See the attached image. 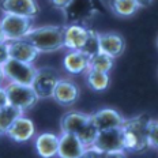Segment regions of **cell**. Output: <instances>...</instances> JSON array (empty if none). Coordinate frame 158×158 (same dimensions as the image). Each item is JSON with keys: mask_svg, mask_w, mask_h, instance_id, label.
I'll return each instance as SVG.
<instances>
[{"mask_svg": "<svg viewBox=\"0 0 158 158\" xmlns=\"http://www.w3.org/2000/svg\"><path fill=\"white\" fill-rule=\"evenodd\" d=\"M25 40L40 51V53H52L64 48V25H45L33 27Z\"/></svg>", "mask_w": 158, "mask_h": 158, "instance_id": "obj_1", "label": "cell"}, {"mask_svg": "<svg viewBox=\"0 0 158 158\" xmlns=\"http://www.w3.org/2000/svg\"><path fill=\"white\" fill-rule=\"evenodd\" d=\"M146 114H140V116L126 118L124 123L121 124V139H123V147L126 151L131 153H142L147 150L146 143V135H144V126L147 121Z\"/></svg>", "mask_w": 158, "mask_h": 158, "instance_id": "obj_2", "label": "cell"}, {"mask_svg": "<svg viewBox=\"0 0 158 158\" xmlns=\"http://www.w3.org/2000/svg\"><path fill=\"white\" fill-rule=\"evenodd\" d=\"M102 12H105L102 0H71L63 10L64 25L85 23Z\"/></svg>", "mask_w": 158, "mask_h": 158, "instance_id": "obj_3", "label": "cell"}, {"mask_svg": "<svg viewBox=\"0 0 158 158\" xmlns=\"http://www.w3.org/2000/svg\"><path fill=\"white\" fill-rule=\"evenodd\" d=\"M34 19L31 16L4 14L0 21L3 34L6 41H15V40L25 38V35L34 27Z\"/></svg>", "mask_w": 158, "mask_h": 158, "instance_id": "obj_4", "label": "cell"}, {"mask_svg": "<svg viewBox=\"0 0 158 158\" xmlns=\"http://www.w3.org/2000/svg\"><path fill=\"white\" fill-rule=\"evenodd\" d=\"M8 97V102L14 106L19 108L22 112L30 110L38 104L40 97L31 87V85H22L10 82L8 86L4 87Z\"/></svg>", "mask_w": 158, "mask_h": 158, "instance_id": "obj_5", "label": "cell"}, {"mask_svg": "<svg viewBox=\"0 0 158 158\" xmlns=\"http://www.w3.org/2000/svg\"><path fill=\"white\" fill-rule=\"evenodd\" d=\"M2 68L4 78L7 81L22 85H31L33 79L35 77V72H37V68L33 64L23 63V61L15 60L11 57L2 65Z\"/></svg>", "mask_w": 158, "mask_h": 158, "instance_id": "obj_6", "label": "cell"}, {"mask_svg": "<svg viewBox=\"0 0 158 158\" xmlns=\"http://www.w3.org/2000/svg\"><path fill=\"white\" fill-rule=\"evenodd\" d=\"M93 146L97 147L104 154V157H109L112 153H117V151H126L123 147L120 127L109 128V130H98Z\"/></svg>", "mask_w": 158, "mask_h": 158, "instance_id": "obj_7", "label": "cell"}, {"mask_svg": "<svg viewBox=\"0 0 158 158\" xmlns=\"http://www.w3.org/2000/svg\"><path fill=\"white\" fill-rule=\"evenodd\" d=\"M59 79H60V74L55 68L52 67L37 68L31 87L34 89V91L37 93L40 100L41 98H51Z\"/></svg>", "mask_w": 158, "mask_h": 158, "instance_id": "obj_8", "label": "cell"}, {"mask_svg": "<svg viewBox=\"0 0 158 158\" xmlns=\"http://www.w3.org/2000/svg\"><path fill=\"white\" fill-rule=\"evenodd\" d=\"M81 97V87L77 82L68 78H60L53 89L52 97L60 106H72Z\"/></svg>", "mask_w": 158, "mask_h": 158, "instance_id": "obj_9", "label": "cell"}, {"mask_svg": "<svg viewBox=\"0 0 158 158\" xmlns=\"http://www.w3.org/2000/svg\"><path fill=\"white\" fill-rule=\"evenodd\" d=\"M35 134V126L31 118L26 117L25 114H21L12 121V124L7 130L6 136H8L11 140L16 143H25L30 140Z\"/></svg>", "mask_w": 158, "mask_h": 158, "instance_id": "obj_10", "label": "cell"}, {"mask_svg": "<svg viewBox=\"0 0 158 158\" xmlns=\"http://www.w3.org/2000/svg\"><path fill=\"white\" fill-rule=\"evenodd\" d=\"M98 42H100V51L113 59L120 57L126 51V40L120 33L116 31L98 33Z\"/></svg>", "mask_w": 158, "mask_h": 158, "instance_id": "obj_11", "label": "cell"}, {"mask_svg": "<svg viewBox=\"0 0 158 158\" xmlns=\"http://www.w3.org/2000/svg\"><path fill=\"white\" fill-rule=\"evenodd\" d=\"M0 10L4 14H15L37 18L40 6L37 0H0Z\"/></svg>", "mask_w": 158, "mask_h": 158, "instance_id": "obj_12", "label": "cell"}, {"mask_svg": "<svg viewBox=\"0 0 158 158\" xmlns=\"http://www.w3.org/2000/svg\"><path fill=\"white\" fill-rule=\"evenodd\" d=\"M85 146L79 138L72 132H61L59 135L57 157L60 158H82Z\"/></svg>", "mask_w": 158, "mask_h": 158, "instance_id": "obj_13", "label": "cell"}, {"mask_svg": "<svg viewBox=\"0 0 158 158\" xmlns=\"http://www.w3.org/2000/svg\"><path fill=\"white\" fill-rule=\"evenodd\" d=\"M8 51L10 57L15 60L23 61V63L33 64L40 56V51L35 47H33L29 41L25 38L15 40V41H8Z\"/></svg>", "mask_w": 158, "mask_h": 158, "instance_id": "obj_14", "label": "cell"}, {"mask_svg": "<svg viewBox=\"0 0 158 158\" xmlns=\"http://www.w3.org/2000/svg\"><path fill=\"white\" fill-rule=\"evenodd\" d=\"M126 118L123 114L112 108H102L91 114V121L97 130H109V128H118L124 123Z\"/></svg>", "mask_w": 158, "mask_h": 158, "instance_id": "obj_15", "label": "cell"}, {"mask_svg": "<svg viewBox=\"0 0 158 158\" xmlns=\"http://www.w3.org/2000/svg\"><path fill=\"white\" fill-rule=\"evenodd\" d=\"M89 27L83 23L64 25V48L81 51L86 41Z\"/></svg>", "mask_w": 158, "mask_h": 158, "instance_id": "obj_16", "label": "cell"}, {"mask_svg": "<svg viewBox=\"0 0 158 158\" xmlns=\"http://www.w3.org/2000/svg\"><path fill=\"white\" fill-rule=\"evenodd\" d=\"M89 59L90 57L85 53H82L81 51L68 49V52L64 55V59H63L64 70L74 75L83 74L89 68Z\"/></svg>", "mask_w": 158, "mask_h": 158, "instance_id": "obj_17", "label": "cell"}, {"mask_svg": "<svg viewBox=\"0 0 158 158\" xmlns=\"http://www.w3.org/2000/svg\"><path fill=\"white\" fill-rule=\"evenodd\" d=\"M91 114L83 113L79 110H70L63 114L60 118V131L61 132H72L77 134L85 124L90 120Z\"/></svg>", "mask_w": 158, "mask_h": 158, "instance_id": "obj_18", "label": "cell"}, {"mask_svg": "<svg viewBox=\"0 0 158 158\" xmlns=\"http://www.w3.org/2000/svg\"><path fill=\"white\" fill-rule=\"evenodd\" d=\"M59 135L52 132L40 134L35 139V150L42 158H52L57 156Z\"/></svg>", "mask_w": 158, "mask_h": 158, "instance_id": "obj_19", "label": "cell"}, {"mask_svg": "<svg viewBox=\"0 0 158 158\" xmlns=\"http://www.w3.org/2000/svg\"><path fill=\"white\" fill-rule=\"evenodd\" d=\"M108 6L118 18H131L140 10L135 0H109Z\"/></svg>", "mask_w": 158, "mask_h": 158, "instance_id": "obj_20", "label": "cell"}, {"mask_svg": "<svg viewBox=\"0 0 158 158\" xmlns=\"http://www.w3.org/2000/svg\"><path fill=\"white\" fill-rule=\"evenodd\" d=\"M86 74V83L93 91H104L106 90L110 83L109 72H102L97 70H89L85 72Z\"/></svg>", "mask_w": 158, "mask_h": 158, "instance_id": "obj_21", "label": "cell"}, {"mask_svg": "<svg viewBox=\"0 0 158 158\" xmlns=\"http://www.w3.org/2000/svg\"><path fill=\"white\" fill-rule=\"evenodd\" d=\"M21 114H23V112L11 104L0 109V138L7 134V130L12 124V121Z\"/></svg>", "mask_w": 158, "mask_h": 158, "instance_id": "obj_22", "label": "cell"}, {"mask_svg": "<svg viewBox=\"0 0 158 158\" xmlns=\"http://www.w3.org/2000/svg\"><path fill=\"white\" fill-rule=\"evenodd\" d=\"M113 64H114V59L101 51L97 52V53L93 56H90V59H89V68H90V70L110 72L112 68H113Z\"/></svg>", "mask_w": 158, "mask_h": 158, "instance_id": "obj_23", "label": "cell"}, {"mask_svg": "<svg viewBox=\"0 0 158 158\" xmlns=\"http://www.w3.org/2000/svg\"><path fill=\"white\" fill-rule=\"evenodd\" d=\"M144 135H146L147 147L154 151L158 150V120L149 117L144 126Z\"/></svg>", "mask_w": 158, "mask_h": 158, "instance_id": "obj_24", "label": "cell"}, {"mask_svg": "<svg viewBox=\"0 0 158 158\" xmlns=\"http://www.w3.org/2000/svg\"><path fill=\"white\" fill-rule=\"evenodd\" d=\"M97 132H98L97 127L93 124V121H91V117H90V120H89L87 123L85 124V126L82 127L75 135L79 138V140H81L82 144H83L85 147H89V146H91V144H93Z\"/></svg>", "mask_w": 158, "mask_h": 158, "instance_id": "obj_25", "label": "cell"}, {"mask_svg": "<svg viewBox=\"0 0 158 158\" xmlns=\"http://www.w3.org/2000/svg\"><path fill=\"white\" fill-rule=\"evenodd\" d=\"M82 53H85L86 56H93L95 55L97 52H100V42H98V31L93 30V29L89 27V31H87V37H86V41L83 44V48L81 49Z\"/></svg>", "mask_w": 158, "mask_h": 158, "instance_id": "obj_26", "label": "cell"}, {"mask_svg": "<svg viewBox=\"0 0 158 158\" xmlns=\"http://www.w3.org/2000/svg\"><path fill=\"white\" fill-rule=\"evenodd\" d=\"M10 59L8 41H0V65H3Z\"/></svg>", "mask_w": 158, "mask_h": 158, "instance_id": "obj_27", "label": "cell"}, {"mask_svg": "<svg viewBox=\"0 0 158 158\" xmlns=\"http://www.w3.org/2000/svg\"><path fill=\"white\" fill-rule=\"evenodd\" d=\"M49 2L52 3V6H53L55 8L61 10V11H63V10L68 6V3H70L71 0H49Z\"/></svg>", "mask_w": 158, "mask_h": 158, "instance_id": "obj_28", "label": "cell"}, {"mask_svg": "<svg viewBox=\"0 0 158 158\" xmlns=\"http://www.w3.org/2000/svg\"><path fill=\"white\" fill-rule=\"evenodd\" d=\"M10 102H8V97H7V93H6L4 87L0 86V109L4 106H7Z\"/></svg>", "mask_w": 158, "mask_h": 158, "instance_id": "obj_29", "label": "cell"}, {"mask_svg": "<svg viewBox=\"0 0 158 158\" xmlns=\"http://www.w3.org/2000/svg\"><path fill=\"white\" fill-rule=\"evenodd\" d=\"M135 2H136V4L139 6V8H147V7H150L156 0H135Z\"/></svg>", "mask_w": 158, "mask_h": 158, "instance_id": "obj_30", "label": "cell"}, {"mask_svg": "<svg viewBox=\"0 0 158 158\" xmlns=\"http://www.w3.org/2000/svg\"><path fill=\"white\" fill-rule=\"evenodd\" d=\"M3 79H4V74H3V68H2V65H0V85H2Z\"/></svg>", "mask_w": 158, "mask_h": 158, "instance_id": "obj_31", "label": "cell"}, {"mask_svg": "<svg viewBox=\"0 0 158 158\" xmlns=\"http://www.w3.org/2000/svg\"><path fill=\"white\" fill-rule=\"evenodd\" d=\"M0 41H6V40H4V34H3V30H2V26H0Z\"/></svg>", "mask_w": 158, "mask_h": 158, "instance_id": "obj_32", "label": "cell"}]
</instances>
